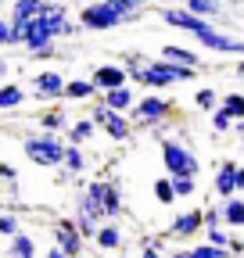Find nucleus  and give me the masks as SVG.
Returning <instances> with one entry per match:
<instances>
[{
    "label": "nucleus",
    "mask_w": 244,
    "mask_h": 258,
    "mask_svg": "<svg viewBox=\"0 0 244 258\" xmlns=\"http://www.w3.org/2000/svg\"><path fill=\"white\" fill-rule=\"evenodd\" d=\"M201 69H187V64H176V61H165V57H151V64L133 79L140 83L144 90H169V86H179V83H194Z\"/></svg>",
    "instance_id": "nucleus-1"
},
{
    "label": "nucleus",
    "mask_w": 244,
    "mask_h": 258,
    "mask_svg": "<svg viewBox=\"0 0 244 258\" xmlns=\"http://www.w3.org/2000/svg\"><path fill=\"white\" fill-rule=\"evenodd\" d=\"M65 147H69V140H61V133H29L22 140L25 158L33 161V165H40V169H61Z\"/></svg>",
    "instance_id": "nucleus-2"
},
{
    "label": "nucleus",
    "mask_w": 244,
    "mask_h": 258,
    "mask_svg": "<svg viewBox=\"0 0 244 258\" xmlns=\"http://www.w3.org/2000/svg\"><path fill=\"white\" fill-rule=\"evenodd\" d=\"M172 115H176L172 97H162V93H155V90L144 93L140 101L133 104V111H130L133 125H137V129H151V133H155V129H162Z\"/></svg>",
    "instance_id": "nucleus-3"
},
{
    "label": "nucleus",
    "mask_w": 244,
    "mask_h": 258,
    "mask_svg": "<svg viewBox=\"0 0 244 258\" xmlns=\"http://www.w3.org/2000/svg\"><path fill=\"white\" fill-rule=\"evenodd\" d=\"M158 151H162L165 176H201V158H198V151H191L183 140L165 137V140L158 144Z\"/></svg>",
    "instance_id": "nucleus-4"
},
{
    "label": "nucleus",
    "mask_w": 244,
    "mask_h": 258,
    "mask_svg": "<svg viewBox=\"0 0 244 258\" xmlns=\"http://www.w3.org/2000/svg\"><path fill=\"white\" fill-rule=\"evenodd\" d=\"M79 25L86 32H111L118 25H130V18L122 15L111 0H86L79 8Z\"/></svg>",
    "instance_id": "nucleus-5"
},
{
    "label": "nucleus",
    "mask_w": 244,
    "mask_h": 258,
    "mask_svg": "<svg viewBox=\"0 0 244 258\" xmlns=\"http://www.w3.org/2000/svg\"><path fill=\"white\" fill-rule=\"evenodd\" d=\"M90 118L97 122V129H104V137L108 140H115V144H126V140H133V118L130 115H122V111H111L101 97L94 101V111H90Z\"/></svg>",
    "instance_id": "nucleus-6"
},
{
    "label": "nucleus",
    "mask_w": 244,
    "mask_h": 258,
    "mask_svg": "<svg viewBox=\"0 0 244 258\" xmlns=\"http://www.w3.org/2000/svg\"><path fill=\"white\" fill-rule=\"evenodd\" d=\"M36 97V101H43V104H57V101H65V86H69V79L61 76V72H54V69H43V72H36L33 76V83H29Z\"/></svg>",
    "instance_id": "nucleus-7"
},
{
    "label": "nucleus",
    "mask_w": 244,
    "mask_h": 258,
    "mask_svg": "<svg viewBox=\"0 0 244 258\" xmlns=\"http://www.w3.org/2000/svg\"><path fill=\"white\" fill-rule=\"evenodd\" d=\"M198 233H205V208H201V205L172 215L169 230H165V237H172V240H194Z\"/></svg>",
    "instance_id": "nucleus-8"
},
{
    "label": "nucleus",
    "mask_w": 244,
    "mask_h": 258,
    "mask_svg": "<svg viewBox=\"0 0 244 258\" xmlns=\"http://www.w3.org/2000/svg\"><path fill=\"white\" fill-rule=\"evenodd\" d=\"M50 240H54V247H61L69 258H79V254H83V244H86V237L79 233L76 219H54Z\"/></svg>",
    "instance_id": "nucleus-9"
},
{
    "label": "nucleus",
    "mask_w": 244,
    "mask_h": 258,
    "mask_svg": "<svg viewBox=\"0 0 244 258\" xmlns=\"http://www.w3.org/2000/svg\"><path fill=\"white\" fill-rule=\"evenodd\" d=\"M50 43H57L50 18H47V15L29 18V22H25V43H22V47H25V54H33V50H40V47H50Z\"/></svg>",
    "instance_id": "nucleus-10"
},
{
    "label": "nucleus",
    "mask_w": 244,
    "mask_h": 258,
    "mask_svg": "<svg viewBox=\"0 0 244 258\" xmlns=\"http://www.w3.org/2000/svg\"><path fill=\"white\" fill-rule=\"evenodd\" d=\"M90 79H94V86H97L101 93H108V90H118V86H126V83H130V72H126V64L104 61V64H97V69L90 72Z\"/></svg>",
    "instance_id": "nucleus-11"
},
{
    "label": "nucleus",
    "mask_w": 244,
    "mask_h": 258,
    "mask_svg": "<svg viewBox=\"0 0 244 258\" xmlns=\"http://www.w3.org/2000/svg\"><path fill=\"white\" fill-rule=\"evenodd\" d=\"M212 194H216L219 201H230V198H237V161H219V169H216V176H212Z\"/></svg>",
    "instance_id": "nucleus-12"
},
{
    "label": "nucleus",
    "mask_w": 244,
    "mask_h": 258,
    "mask_svg": "<svg viewBox=\"0 0 244 258\" xmlns=\"http://www.w3.org/2000/svg\"><path fill=\"white\" fill-rule=\"evenodd\" d=\"M94 244H97V251H104V254L122 251V247H126V230H122L118 222H101V230H97Z\"/></svg>",
    "instance_id": "nucleus-13"
},
{
    "label": "nucleus",
    "mask_w": 244,
    "mask_h": 258,
    "mask_svg": "<svg viewBox=\"0 0 244 258\" xmlns=\"http://www.w3.org/2000/svg\"><path fill=\"white\" fill-rule=\"evenodd\" d=\"M104 215H108V222H118L126 215V198H122L118 179H108V186H104Z\"/></svg>",
    "instance_id": "nucleus-14"
},
{
    "label": "nucleus",
    "mask_w": 244,
    "mask_h": 258,
    "mask_svg": "<svg viewBox=\"0 0 244 258\" xmlns=\"http://www.w3.org/2000/svg\"><path fill=\"white\" fill-rule=\"evenodd\" d=\"M101 101H104L111 111H122V115H130V111H133V104H137L133 83H126V86H118V90H108V93H101Z\"/></svg>",
    "instance_id": "nucleus-15"
},
{
    "label": "nucleus",
    "mask_w": 244,
    "mask_h": 258,
    "mask_svg": "<svg viewBox=\"0 0 244 258\" xmlns=\"http://www.w3.org/2000/svg\"><path fill=\"white\" fill-rule=\"evenodd\" d=\"M179 4L187 8L191 15L208 18V22H223L226 18V4H219V0H179Z\"/></svg>",
    "instance_id": "nucleus-16"
},
{
    "label": "nucleus",
    "mask_w": 244,
    "mask_h": 258,
    "mask_svg": "<svg viewBox=\"0 0 244 258\" xmlns=\"http://www.w3.org/2000/svg\"><path fill=\"white\" fill-rule=\"evenodd\" d=\"M40 133H65V129L72 125V118H69V111H61L57 104H50L47 111H40Z\"/></svg>",
    "instance_id": "nucleus-17"
},
{
    "label": "nucleus",
    "mask_w": 244,
    "mask_h": 258,
    "mask_svg": "<svg viewBox=\"0 0 244 258\" xmlns=\"http://www.w3.org/2000/svg\"><path fill=\"white\" fill-rule=\"evenodd\" d=\"M97 97H101V90L94 86V79H69V86H65V101H76V104L97 101Z\"/></svg>",
    "instance_id": "nucleus-18"
},
{
    "label": "nucleus",
    "mask_w": 244,
    "mask_h": 258,
    "mask_svg": "<svg viewBox=\"0 0 244 258\" xmlns=\"http://www.w3.org/2000/svg\"><path fill=\"white\" fill-rule=\"evenodd\" d=\"M158 57L176 61V64H187V69H201V57H198V50H191V47H179V43H165Z\"/></svg>",
    "instance_id": "nucleus-19"
},
{
    "label": "nucleus",
    "mask_w": 244,
    "mask_h": 258,
    "mask_svg": "<svg viewBox=\"0 0 244 258\" xmlns=\"http://www.w3.org/2000/svg\"><path fill=\"white\" fill-rule=\"evenodd\" d=\"M94 133H97V122L90 118V115H86V118H72V125L65 129V137H69V144H79V147L94 140Z\"/></svg>",
    "instance_id": "nucleus-20"
},
{
    "label": "nucleus",
    "mask_w": 244,
    "mask_h": 258,
    "mask_svg": "<svg viewBox=\"0 0 244 258\" xmlns=\"http://www.w3.org/2000/svg\"><path fill=\"white\" fill-rule=\"evenodd\" d=\"M50 4V0H15L11 4V22H18V25H25L29 18H36V15H43V8Z\"/></svg>",
    "instance_id": "nucleus-21"
},
{
    "label": "nucleus",
    "mask_w": 244,
    "mask_h": 258,
    "mask_svg": "<svg viewBox=\"0 0 244 258\" xmlns=\"http://www.w3.org/2000/svg\"><path fill=\"white\" fill-rule=\"evenodd\" d=\"M8 258H40V251H36V240H33V233H15L11 240H8Z\"/></svg>",
    "instance_id": "nucleus-22"
},
{
    "label": "nucleus",
    "mask_w": 244,
    "mask_h": 258,
    "mask_svg": "<svg viewBox=\"0 0 244 258\" xmlns=\"http://www.w3.org/2000/svg\"><path fill=\"white\" fill-rule=\"evenodd\" d=\"M25 97H29L25 86H18V83H0V111H15V108H22Z\"/></svg>",
    "instance_id": "nucleus-23"
},
{
    "label": "nucleus",
    "mask_w": 244,
    "mask_h": 258,
    "mask_svg": "<svg viewBox=\"0 0 244 258\" xmlns=\"http://www.w3.org/2000/svg\"><path fill=\"white\" fill-rule=\"evenodd\" d=\"M219 208H223L226 230H244V198H240V194L230 198V201H219Z\"/></svg>",
    "instance_id": "nucleus-24"
},
{
    "label": "nucleus",
    "mask_w": 244,
    "mask_h": 258,
    "mask_svg": "<svg viewBox=\"0 0 244 258\" xmlns=\"http://www.w3.org/2000/svg\"><path fill=\"white\" fill-rule=\"evenodd\" d=\"M61 169L72 172V176H83V172H86V154H83L79 144H69V147H65V161H61Z\"/></svg>",
    "instance_id": "nucleus-25"
},
{
    "label": "nucleus",
    "mask_w": 244,
    "mask_h": 258,
    "mask_svg": "<svg viewBox=\"0 0 244 258\" xmlns=\"http://www.w3.org/2000/svg\"><path fill=\"white\" fill-rule=\"evenodd\" d=\"M151 194H155L158 205H176V201H179V194H176V186H172V176H158L155 186H151Z\"/></svg>",
    "instance_id": "nucleus-26"
},
{
    "label": "nucleus",
    "mask_w": 244,
    "mask_h": 258,
    "mask_svg": "<svg viewBox=\"0 0 244 258\" xmlns=\"http://www.w3.org/2000/svg\"><path fill=\"white\" fill-rule=\"evenodd\" d=\"M208 122H212V133H216V137H223V133H230V129L237 125V118H233V115H230V111H226L223 104H219L216 111H208Z\"/></svg>",
    "instance_id": "nucleus-27"
},
{
    "label": "nucleus",
    "mask_w": 244,
    "mask_h": 258,
    "mask_svg": "<svg viewBox=\"0 0 244 258\" xmlns=\"http://www.w3.org/2000/svg\"><path fill=\"white\" fill-rule=\"evenodd\" d=\"M219 101H223V93H219V90H212V86L194 90V108H201V111H216Z\"/></svg>",
    "instance_id": "nucleus-28"
},
{
    "label": "nucleus",
    "mask_w": 244,
    "mask_h": 258,
    "mask_svg": "<svg viewBox=\"0 0 244 258\" xmlns=\"http://www.w3.org/2000/svg\"><path fill=\"white\" fill-rule=\"evenodd\" d=\"M219 104H223L233 118H244V90H226Z\"/></svg>",
    "instance_id": "nucleus-29"
},
{
    "label": "nucleus",
    "mask_w": 244,
    "mask_h": 258,
    "mask_svg": "<svg viewBox=\"0 0 244 258\" xmlns=\"http://www.w3.org/2000/svg\"><path fill=\"white\" fill-rule=\"evenodd\" d=\"M191 254H194V258H233L230 247H216V244H208V240H198V244L191 247Z\"/></svg>",
    "instance_id": "nucleus-30"
},
{
    "label": "nucleus",
    "mask_w": 244,
    "mask_h": 258,
    "mask_svg": "<svg viewBox=\"0 0 244 258\" xmlns=\"http://www.w3.org/2000/svg\"><path fill=\"white\" fill-rule=\"evenodd\" d=\"M111 4H115V8H118L122 15H126L130 22H137V18H140V15L147 11V0H111Z\"/></svg>",
    "instance_id": "nucleus-31"
},
{
    "label": "nucleus",
    "mask_w": 244,
    "mask_h": 258,
    "mask_svg": "<svg viewBox=\"0 0 244 258\" xmlns=\"http://www.w3.org/2000/svg\"><path fill=\"white\" fill-rule=\"evenodd\" d=\"M22 233V222H18V212H0V237H15Z\"/></svg>",
    "instance_id": "nucleus-32"
},
{
    "label": "nucleus",
    "mask_w": 244,
    "mask_h": 258,
    "mask_svg": "<svg viewBox=\"0 0 244 258\" xmlns=\"http://www.w3.org/2000/svg\"><path fill=\"white\" fill-rule=\"evenodd\" d=\"M172 186L179 198H194L198 194V176H172Z\"/></svg>",
    "instance_id": "nucleus-33"
},
{
    "label": "nucleus",
    "mask_w": 244,
    "mask_h": 258,
    "mask_svg": "<svg viewBox=\"0 0 244 258\" xmlns=\"http://www.w3.org/2000/svg\"><path fill=\"white\" fill-rule=\"evenodd\" d=\"M147 64H151V57H147V54H130V57H126V72H130V83H133V79H137V76L147 69Z\"/></svg>",
    "instance_id": "nucleus-34"
},
{
    "label": "nucleus",
    "mask_w": 244,
    "mask_h": 258,
    "mask_svg": "<svg viewBox=\"0 0 244 258\" xmlns=\"http://www.w3.org/2000/svg\"><path fill=\"white\" fill-rule=\"evenodd\" d=\"M137 258H165V254H162V237H144Z\"/></svg>",
    "instance_id": "nucleus-35"
},
{
    "label": "nucleus",
    "mask_w": 244,
    "mask_h": 258,
    "mask_svg": "<svg viewBox=\"0 0 244 258\" xmlns=\"http://www.w3.org/2000/svg\"><path fill=\"white\" fill-rule=\"evenodd\" d=\"M0 183H8L11 198H15V194H18V169H15V165H8V161H0Z\"/></svg>",
    "instance_id": "nucleus-36"
},
{
    "label": "nucleus",
    "mask_w": 244,
    "mask_h": 258,
    "mask_svg": "<svg viewBox=\"0 0 244 258\" xmlns=\"http://www.w3.org/2000/svg\"><path fill=\"white\" fill-rule=\"evenodd\" d=\"M219 226H226L223 222V208L219 205H205V230H219Z\"/></svg>",
    "instance_id": "nucleus-37"
},
{
    "label": "nucleus",
    "mask_w": 244,
    "mask_h": 258,
    "mask_svg": "<svg viewBox=\"0 0 244 258\" xmlns=\"http://www.w3.org/2000/svg\"><path fill=\"white\" fill-rule=\"evenodd\" d=\"M205 240H208V244H216V247H230L233 233H226V226H219V230H205Z\"/></svg>",
    "instance_id": "nucleus-38"
},
{
    "label": "nucleus",
    "mask_w": 244,
    "mask_h": 258,
    "mask_svg": "<svg viewBox=\"0 0 244 258\" xmlns=\"http://www.w3.org/2000/svg\"><path fill=\"white\" fill-rule=\"evenodd\" d=\"M4 47H11V18L0 15V50Z\"/></svg>",
    "instance_id": "nucleus-39"
},
{
    "label": "nucleus",
    "mask_w": 244,
    "mask_h": 258,
    "mask_svg": "<svg viewBox=\"0 0 244 258\" xmlns=\"http://www.w3.org/2000/svg\"><path fill=\"white\" fill-rule=\"evenodd\" d=\"M54 54H57V43H50V47H40V50H33V54H29V57H36V61H40V57H54Z\"/></svg>",
    "instance_id": "nucleus-40"
},
{
    "label": "nucleus",
    "mask_w": 244,
    "mask_h": 258,
    "mask_svg": "<svg viewBox=\"0 0 244 258\" xmlns=\"http://www.w3.org/2000/svg\"><path fill=\"white\" fill-rule=\"evenodd\" d=\"M230 254H244V240L233 237V240H230Z\"/></svg>",
    "instance_id": "nucleus-41"
},
{
    "label": "nucleus",
    "mask_w": 244,
    "mask_h": 258,
    "mask_svg": "<svg viewBox=\"0 0 244 258\" xmlns=\"http://www.w3.org/2000/svg\"><path fill=\"white\" fill-rule=\"evenodd\" d=\"M43 258H69V254H65V251H61V247H54V244H50V251H47Z\"/></svg>",
    "instance_id": "nucleus-42"
},
{
    "label": "nucleus",
    "mask_w": 244,
    "mask_h": 258,
    "mask_svg": "<svg viewBox=\"0 0 244 258\" xmlns=\"http://www.w3.org/2000/svg\"><path fill=\"white\" fill-rule=\"evenodd\" d=\"M8 69H11V64H8V57H4V54H0V83H4V76H8Z\"/></svg>",
    "instance_id": "nucleus-43"
},
{
    "label": "nucleus",
    "mask_w": 244,
    "mask_h": 258,
    "mask_svg": "<svg viewBox=\"0 0 244 258\" xmlns=\"http://www.w3.org/2000/svg\"><path fill=\"white\" fill-rule=\"evenodd\" d=\"M244 190V165H237V194Z\"/></svg>",
    "instance_id": "nucleus-44"
},
{
    "label": "nucleus",
    "mask_w": 244,
    "mask_h": 258,
    "mask_svg": "<svg viewBox=\"0 0 244 258\" xmlns=\"http://www.w3.org/2000/svg\"><path fill=\"white\" fill-rule=\"evenodd\" d=\"M233 72H237V79H240V83H244V57H240V61H237V64H233Z\"/></svg>",
    "instance_id": "nucleus-45"
},
{
    "label": "nucleus",
    "mask_w": 244,
    "mask_h": 258,
    "mask_svg": "<svg viewBox=\"0 0 244 258\" xmlns=\"http://www.w3.org/2000/svg\"><path fill=\"white\" fill-rule=\"evenodd\" d=\"M165 258H194V254H191V247H187V251H172V254H165Z\"/></svg>",
    "instance_id": "nucleus-46"
},
{
    "label": "nucleus",
    "mask_w": 244,
    "mask_h": 258,
    "mask_svg": "<svg viewBox=\"0 0 244 258\" xmlns=\"http://www.w3.org/2000/svg\"><path fill=\"white\" fill-rule=\"evenodd\" d=\"M233 129H237V133L244 137V118H237V125H233Z\"/></svg>",
    "instance_id": "nucleus-47"
},
{
    "label": "nucleus",
    "mask_w": 244,
    "mask_h": 258,
    "mask_svg": "<svg viewBox=\"0 0 244 258\" xmlns=\"http://www.w3.org/2000/svg\"><path fill=\"white\" fill-rule=\"evenodd\" d=\"M240 158H244V137H240Z\"/></svg>",
    "instance_id": "nucleus-48"
},
{
    "label": "nucleus",
    "mask_w": 244,
    "mask_h": 258,
    "mask_svg": "<svg viewBox=\"0 0 244 258\" xmlns=\"http://www.w3.org/2000/svg\"><path fill=\"white\" fill-rule=\"evenodd\" d=\"M0 8H4V0H0Z\"/></svg>",
    "instance_id": "nucleus-49"
},
{
    "label": "nucleus",
    "mask_w": 244,
    "mask_h": 258,
    "mask_svg": "<svg viewBox=\"0 0 244 258\" xmlns=\"http://www.w3.org/2000/svg\"><path fill=\"white\" fill-rule=\"evenodd\" d=\"M50 4H57V0H50Z\"/></svg>",
    "instance_id": "nucleus-50"
}]
</instances>
